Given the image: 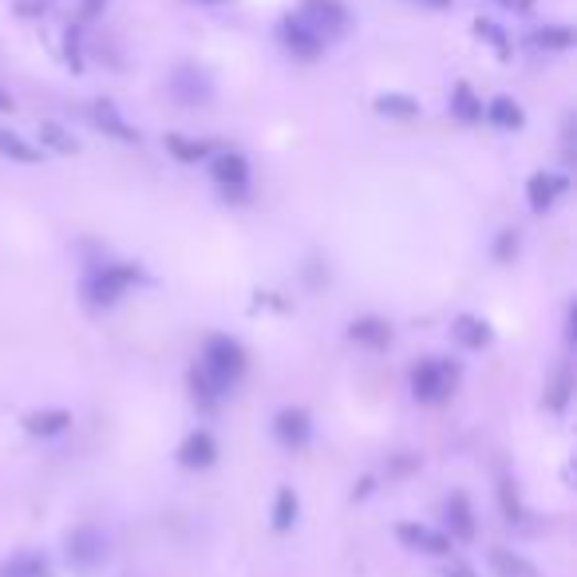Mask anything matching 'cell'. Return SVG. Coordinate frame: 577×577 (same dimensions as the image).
I'll list each match as a JSON object with an SVG mask.
<instances>
[{"label":"cell","instance_id":"11","mask_svg":"<svg viewBox=\"0 0 577 577\" xmlns=\"http://www.w3.org/2000/svg\"><path fill=\"white\" fill-rule=\"evenodd\" d=\"M210 174L222 182V186H246V179H249V162L242 159V154H234V151H226V154H218V159L210 162Z\"/></svg>","mask_w":577,"mask_h":577},{"label":"cell","instance_id":"3","mask_svg":"<svg viewBox=\"0 0 577 577\" xmlns=\"http://www.w3.org/2000/svg\"><path fill=\"white\" fill-rule=\"evenodd\" d=\"M67 562H72L79 574H95V569L107 562L104 531H95V526H79V531L67 534Z\"/></svg>","mask_w":577,"mask_h":577},{"label":"cell","instance_id":"33","mask_svg":"<svg viewBox=\"0 0 577 577\" xmlns=\"http://www.w3.org/2000/svg\"><path fill=\"white\" fill-rule=\"evenodd\" d=\"M416 4H427V9H451V0H416Z\"/></svg>","mask_w":577,"mask_h":577},{"label":"cell","instance_id":"12","mask_svg":"<svg viewBox=\"0 0 577 577\" xmlns=\"http://www.w3.org/2000/svg\"><path fill=\"white\" fill-rule=\"evenodd\" d=\"M214 455H218V444H214L206 431H194V436L182 444L179 463L182 467H210V463H214Z\"/></svg>","mask_w":577,"mask_h":577},{"label":"cell","instance_id":"31","mask_svg":"<svg viewBox=\"0 0 577 577\" xmlns=\"http://www.w3.org/2000/svg\"><path fill=\"white\" fill-rule=\"evenodd\" d=\"M494 4L506 12H531L534 9V0H494Z\"/></svg>","mask_w":577,"mask_h":577},{"label":"cell","instance_id":"27","mask_svg":"<svg viewBox=\"0 0 577 577\" xmlns=\"http://www.w3.org/2000/svg\"><path fill=\"white\" fill-rule=\"evenodd\" d=\"M491 562H494V569H499L502 577H534V566H531V562L514 558L511 549H494Z\"/></svg>","mask_w":577,"mask_h":577},{"label":"cell","instance_id":"8","mask_svg":"<svg viewBox=\"0 0 577 577\" xmlns=\"http://www.w3.org/2000/svg\"><path fill=\"white\" fill-rule=\"evenodd\" d=\"M171 95L182 107L210 104V79L202 76L199 67H179V72L171 76Z\"/></svg>","mask_w":577,"mask_h":577},{"label":"cell","instance_id":"6","mask_svg":"<svg viewBox=\"0 0 577 577\" xmlns=\"http://www.w3.org/2000/svg\"><path fill=\"white\" fill-rule=\"evenodd\" d=\"M277 32H281V44L289 47L297 60H317L324 47H329V40H324L321 32H312L301 17H285L281 24H277Z\"/></svg>","mask_w":577,"mask_h":577},{"label":"cell","instance_id":"16","mask_svg":"<svg viewBox=\"0 0 577 577\" xmlns=\"http://www.w3.org/2000/svg\"><path fill=\"white\" fill-rule=\"evenodd\" d=\"M376 111L388 115V119H416L419 115V104L412 95H399V92H388V95H376Z\"/></svg>","mask_w":577,"mask_h":577},{"label":"cell","instance_id":"14","mask_svg":"<svg viewBox=\"0 0 577 577\" xmlns=\"http://www.w3.org/2000/svg\"><path fill=\"white\" fill-rule=\"evenodd\" d=\"M531 44L538 52H569L574 47V29L569 24H546V29L531 32Z\"/></svg>","mask_w":577,"mask_h":577},{"label":"cell","instance_id":"25","mask_svg":"<svg viewBox=\"0 0 577 577\" xmlns=\"http://www.w3.org/2000/svg\"><path fill=\"white\" fill-rule=\"evenodd\" d=\"M474 36H479V40H487V44H491L502 60L511 56V36H506V32H502L499 24H494V20H483V17L474 20Z\"/></svg>","mask_w":577,"mask_h":577},{"label":"cell","instance_id":"7","mask_svg":"<svg viewBox=\"0 0 577 577\" xmlns=\"http://www.w3.org/2000/svg\"><path fill=\"white\" fill-rule=\"evenodd\" d=\"M396 538L404 542L407 549H419V554H436V558L451 554V538L431 531V526H419V522H404V526L396 531Z\"/></svg>","mask_w":577,"mask_h":577},{"label":"cell","instance_id":"5","mask_svg":"<svg viewBox=\"0 0 577 577\" xmlns=\"http://www.w3.org/2000/svg\"><path fill=\"white\" fill-rule=\"evenodd\" d=\"M455 388V368L444 360H427L419 364L416 376H412V392H416L419 404H444Z\"/></svg>","mask_w":577,"mask_h":577},{"label":"cell","instance_id":"1","mask_svg":"<svg viewBox=\"0 0 577 577\" xmlns=\"http://www.w3.org/2000/svg\"><path fill=\"white\" fill-rule=\"evenodd\" d=\"M242 372H246V352H242V344H234L229 336H214V341L206 344V352H202L199 368H194V392H202V399L214 404Z\"/></svg>","mask_w":577,"mask_h":577},{"label":"cell","instance_id":"23","mask_svg":"<svg viewBox=\"0 0 577 577\" xmlns=\"http://www.w3.org/2000/svg\"><path fill=\"white\" fill-rule=\"evenodd\" d=\"M167 151H171L179 162H199L210 154V147L199 139H186V135H167Z\"/></svg>","mask_w":577,"mask_h":577},{"label":"cell","instance_id":"21","mask_svg":"<svg viewBox=\"0 0 577 577\" xmlns=\"http://www.w3.org/2000/svg\"><path fill=\"white\" fill-rule=\"evenodd\" d=\"M451 111L463 119V124H474V119H483V104L474 99V92L467 84H455L451 92Z\"/></svg>","mask_w":577,"mask_h":577},{"label":"cell","instance_id":"4","mask_svg":"<svg viewBox=\"0 0 577 577\" xmlns=\"http://www.w3.org/2000/svg\"><path fill=\"white\" fill-rule=\"evenodd\" d=\"M135 281V269L131 266H99L87 274L84 281V297L92 304H115L124 297V289Z\"/></svg>","mask_w":577,"mask_h":577},{"label":"cell","instance_id":"17","mask_svg":"<svg viewBox=\"0 0 577 577\" xmlns=\"http://www.w3.org/2000/svg\"><path fill=\"white\" fill-rule=\"evenodd\" d=\"M0 577H52L47 574V562L40 554H17L0 566Z\"/></svg>","mask_w":577,"mask_h":577},{"label":"cell","instance_id":"18","mask_svg":"<svg viewBox=\"0 0 577 577\" xmlns=\"http://www.w3.org/2000/svg\"><path fill=\"white\" fill-rule=\"evenodd\" d=\"M487 119H491L494 127H502V131H519L522 127V107L514 104V99H506V95H499V99L487 107Z\"/></svg>","mask_w":577,"mask_h":577},{"label":"cell","instance_id":"26","mask_svg":"<svg viewBox=\"0 0 577 577\" xmlns=\"http://www.w3.org/2000/svg\"><path fill=\"white\" fill-rule=\"evenodd\" d=\"M40 142L52 147V151H60V154H76L79 151V142L72 139V135H67L60 124H40Z\"/></svg>","mask_w":577,"mask_h":577},{"label":"cell","instance_id":"10","mask_svg":"<svg viewBox=\"0 0 577 577\" xmlns=\"http://www.w3.org/2000/svg\"><path fill=\"white\" fill-rule=\"evenodd\" d=\"M274 431H277V439H281V444H289V447H304V444H309L312 424H309V416H304L301 407H285L281 416H277Z\"/></svg>","mask_w":577,"mask_h":577},{"label":"cell","instance_id":"2","mask_svg":"<svg viewBox=\"0 0 577 577\" xmlns=\"http://www.w3.org/2000/svg\"><path fill=\"white\" fill-rule=\"evenodd\" d=\"M297 17H301L312 32H321L324 40L344 36L352 24V12L344 9L341 0H301V12H297Z\"/></svg>","mask_w":577,"mask_h":577},{"label":"cell","instance_id":"15","mask_svg":"<svg viewBox=\"0 0 577 577\" xmlns=\"http://www.w3.org/2000/svg\"><path fill=\"white\" fill-rule=\"evenodd\" d=\"M0 154L12 162H24V167H32V162H40V151L32 147L29 139H20L17 131H9V127H0Z\"/></svg>","mask_w":577,"mask_h":577},{"label":"cell","instance_id":"20","mask_svg":"<svg viewBox=\"0 0 577 577\" xmlns=\"http://www.w3.org/2000/svg\"><path fill=\"white\" fill-rule=\"evenodd\" d=\"M451 332H455V341L463 344V349H483V344L491 341V329H487L483 321H474V317H459Z\"/></svg>","mask_w":577,"mask_h":577},{"label":"cell","instance_id":"13","mask_svg":"<svg viewBox=\"0 0 577 577\" xmlns=\"http://www.w3.org/2000/svg\"><path fill=\"white\" fill-rule=\"evenodd\" d=\"M562 190H566V179H562V174H534L531 186H526V194H531L534 210H546V206L558 202Z\"/></svg>","mask_w":577,"mask_h":577},{"label":"cell","instance_id":"19","mask_svg":"<svg viewBox=\"0 0 577 577\" xmlns=\"http://www.w3.org/2000/svg\"><path fill=\"white\" fill-rule=\"evenodd\" d=\"M67 424H72L67 412H32L24 419V427H29L32 436H60V431H67Z\"/></svg>","mask_w":577,"mask_h":577},{"label":"cell","instance_id":"9","mask_svg":"<svg viewBox=\"0 0 577 577\" xmlns=\"http://www.w3.org/2000/svg\"><path fill=\"white\" fill-rule=\"evenodd\" d=\"M92 119H95V127H99V131H107L111 139L139 142V131H135L124 115H119V107H115L111 99H99V104H92Z\"/></svg>","mask_w":577,"mask_h":577},{"label":"cell","instance_id":"24","mask_svg":"<svg viewBox=\"0 0 577 577\" xmlns=\"http://www.w3.org/2000/svg\"><path fill=\"white\" fill-rule=\"evenodd\" d=\"M447 519H451V531H455V538H471V534H474L471 506H467V499H463V494H455V499L447 502Z\"/></svg>","mask_w":577,"mask_h":577},{"label":"cell","instance_id":"30","mask_svg":"<svg viewBox=\"0 0 577 577\" xmlns=\"http://www.w3.org/2000/svg\"><path fill=\"white\" fill-rule=\"evenodd\" d=\"M104 9H107V0H79V17L84 20H95Z\"/></svg>","mask_w":577,"mask_h":577},{"label":"cell","instance_id":"32","mask_svg":"<svg viewBox=\"0 0 577 577\" xmlns=\"http://www.w3.org/2000/svg\"><path fill=\"white\" fill-rule=\"evenodd\" d=\"M444 577H474V569L467 566V562H451V566H447V574Z\"/></svg>","mask_w":577,"mask_h":577},{"label":"cell","instance_id":"22","mask_svg":"<svg viewBox=\"0 0 577 577\" xmlns=\"http://www.w3.org/2000/svg\"><path fill=\"white\" fill-rule=\"evenodd\" d=\"M352 341L368 344V349H384L392 341V329L384 321H356L352 324Z\"/></svg>","mask_w":577,"mask_h":577},{"label":"cell","instance_id":"34","mask_svg":"<svg viewBox=\"0 0 577 577\" xmlns=\"http://www.w3.org/2000/svg\"><path fill=\"white\" fill-rule=\"evenodd\" d=\"M0 111H12V95L0 87Z\"/></svg>","mask_w":577,"mask_h":577},{"label":"cell","instance_id":"29","mask_svg":"<svg viewBox=\"0 0 577 577\" xmlns=\"http://www.w3.org/2000/svg\"><path fill=\"white\" fill-rule=\"evenodd\" d=\"M64 56H67V64L76 67H84V56H79V24H72V29H67V36H64Z\"/></svg>","mask_w":577,"mask_h":577},{"label":"cell","instance_id":"28","mask_svg":"<svg viewBox=\"0 0 577 577\" xmlns=\"http://www.w3.org/2000/svg\"><path fill=\"white\" fill-rule=\"evenodd\" d=\"M297 522V494L289 491V487H281L277 491V506H274V526L277 531H289Z\"/></svg>","mask_w":577,"mask_h":577}]
</instances>
